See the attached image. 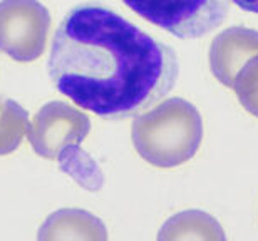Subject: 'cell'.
<instances>
[{"mask_svg":"<svg viewBox=\"0 0 258 241\" xmlns=\"http://www.w3.org/2000/svg\"><path fill=\"white\" fill-rule=\"evenodd\" d=\"M233 2L238 5L241 10H246V12H251V14H258V0H233Z\"/></svg>","mask_w":258,"mask_h":241,"instance_id":"8fae6325","label":"cell"},{"mask_svg":"<svg viewBox=\"0 0 258 241\" xmlns=\"http://www.w3.org/2000/svg\"><path fill=\"white\" fill-rule=\"evenodd\" d=\"M91 131L84 112L66 102L52 101L42 106L30 122L27 137L34 152L55 161L66 174L87 191H99L104 184L101 168L82 149Z\"/></svg>","mask_w":258,"mask_h":241,"instance_id":"7a4b0ae2","label":"cell"},{"mask_svg":"<svg viewBox=\"0 0 258 241\" xmlns=\"http://www.w3.org/2000/svg\"><path fill=\"white\" fill-rule=\"evenodd\" d=\"M37 241H109L101 218L86 209L64 208L49 214L40 224Z\"/></svg>","mask_w":258,"mask_h":241,"instance_id":"52a82bcc","label":"cell"},{"mask_svg":"<svg viewBox=\"0 0 258 241\" xmlns=\"http://www.w3.org/2000/svg\"><path fill=\"white\" fill-rule=\"evenodd\" d=\"M203 139V121L198 109L181 97H171L133 122V144L151 166L176 168L198 152Z\"/></svg>","mask_w":258,"mask_h":241,"instance_id":"3957f363","label":"cell"},{"mask_svg":"<svg viewBox=\"0 0 258 241\" xmlns=\"http://www.w3.org/2000/svg\"><path fill=\"white\" fill-rule=\"evenodd\" d=\"M49 29V10L37 0H0V52L10 59H39L47 45Z\"/></svg>","mask_w":258,"mask_h":241,"instance_id":"5b68a950","label":"cell"},{"mask_svg":"<svg viewBox=\"0 0 258 241\" xmlns=\"http://www.w3.org/2000/svg\"><path fill=\"white\" fill-rule=\"evenodd\" d=\"M233 91L243 109L258 119V55L241 67L233 82Z\"/></svg>","mask_w":258,"mask_h":241,"instance_id":"30bf717a","label":"cell"},{"mask_svg":"<svg viewBox=\"0 0 258 241\" xmlns=\"http://www.w3.org/2000/svg\"><path fill=\"white\" fill-rule=\"evenodd\" d=\"M29 127L27 109L14 99L0 97V156H7L17 149L27 136Z\"/></svg>","mask_w":258,"mask_h":241,"instance_id":"9c48e42d","label":"cell"},{"mask_svg":"<svg viewBox=\"0 0 258 241\" xmlns=\"http://www.w3.org/2000/svg\"><path fill=\"white\" fill-rule=\"evenodd\" d=\"M158 241H226V234L213 214L186 209L164 221Z\"/></svg>","mask_w":258,"mask_h":241,"instance_id":"ba28073f","label":"cell"},{"mask_svg":"<svg viewBox=\"0 0 258 241\" xmlns=\"http://www.w3.org/2000/svg\"><path fill=\"white\" fill-rule=\"evenodd\" d=\"M55 89L104 119L143 114L173 91L178 57L169 45L97 4L72 9L47 60Z\"/></svg>","mask_w":258,"mask_h":241,"instance_id":"6da1fadb","label":"cell"},{"mask_svg":"<svg viewBox=\"0 0 258 241\" xmlns=\"http://www.w3.org/2000/svg\"><path fill=\"white\" fill-rule=\"evenodd\" d=\"M134 14L179 39L203 37L223 24L230 0H122Z\"/></svg>","mask_w":258,"mask_h":241,"instance_id":"277c9868","label":"cell"},{"mask_svg":"<svg viewBox=\"0 0 258 241\" xmlns=\"http://www.w3.org/2000/svg\"><path fill=\"white\" fill-rule=\"evenodd\" d=\"M255 55H258L256 30L230 27L220 32L211 42L210 69L220 84L233 87L241 67Z\"/></svg>","mask_w":258,"mask_h":241,"instance_id":"8992f818","label":"cell"}]
</instances>
